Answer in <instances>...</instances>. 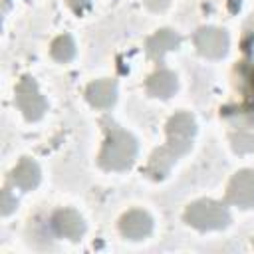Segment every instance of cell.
I'll return each instance as SVG.
<instances>
[{"label": "cell", "mask_w": 254, "mask_h": 254, "mask_svg": "<svg viewBox=\"0 0 254 254\" xmlns=\"http://www.w3.org/2000/svg\"><path fill=\"white\" fill-rule=\"evenodd\" d=\"M226 34L220 32V30H200L196 34V46L200 50V54L208 56V58H220L224 52H226Z\"/></svg>", "instance_id": "5"}, {"label": "cell", "mask_w": 254, "mask_h": 254, "mask_svg": "<svg viewBox=\"0 0 254 254\" xmlns=\"http://www.w3.org/2000/svg\"><path fill=\"white\" fill-rule=\"evenodd\" d=\"M121 230L129 238H141V236L149 234V230H151V218L145 212H139V210L129 212L123 218V222H121Z\"/></svg>", "instance_id": "8"}, {"label": "cell", "mask_w": 254, "mask_h": 254, "mask_svg": "<svg viewBox=\"0 0 254 254\" xmlns=\"http://www.w3.org/2000/svg\"><path fill=\"white\" fill-rule=\"evenodd\" d=\"M187 218L196 228H216V226L226 224L228 214L222 206H218L214 202H196L189 208Z\"/></svg>", "instance_id": "2"}, {"label": "cell", "mask_w": 254, "mask_h": 254, "mask_svg": "<svg viewBox=\"0 0 254 254\" xmlns=\"http://www.w3.org/2000/svg\"><path fill=\"white\" fill-rule=\"evenodd\" d=\"M177 87L175 75L171 71H159L149 79V93L157 97H169Z\"/></svg>", "instance_id": "11"}, {"label": "cell", "mask_w": 254, "mask_h": 254, "mask_svg": "<svg viewBox=\"0 0 254 254\" xmlns=\"http://www.w3.org/2000/svg\"><path fill=\"white\" fill-rule=\"evenodd\" d=\"M87 99L97 107H109L115 99L113 81H95L87 87Z\"/></svg>", "instance_id": "10"}, {"label": "cell", "mask_w": 254, "mask_h": 254, "mask_svg": "<svg viewBox=\"0 0 254 254\" xmlns=\"http://www.w3.org/2000/svg\"><path fill=\"white\" fill-rule=\"evenodd\" d=\"M67 2H69L73 8H81V6L85 4V0H67Z\"/></svg>", "instance_id": "16"}, {"label": "cell", "mask_w": 254, "mask_h": 254, "mask_svg": "<svg viewBox=\"0 0 254 254\" xmlns=\"http://www.w3.org/2000/svg\"><path fill=\"white\" fill-rule=\"evenodd\" d=\"M16 103L20 105V109L24 111V115L28 119H38L44 109H46V103L42 99V95L38 93L36 89V83L30 79V77H24L20 83H18V89H16Z\"/></svg>", "instance_id": "3"}, {"label": "cell", "mask_w": 254, "mask_h": 254, "mask_svg": "<svg viewBox=\"0 0 254 254\" xmlns=\"http://www.w3.org/2000/svg\"><path fill=\"white\" fill-rule=\"evenodd\" d=\"M73 42L69 40V36H60L54 44H52V56L58 62H67L73 58Z\"/></svg>", "instance_id": "13"}, {"label": "cell", "mask_w": 254, "mask_h": 254, "mask_svg": "<svg viewBox=\"0 0 254 254\" xmlns=\"http://www.w3.org/2000/svg\"><path fill=\"white\" fill-rule=\"evenodd\" d=\"M228 196L232 202H238L242 206L254 204V173L244 171L238 177H234L228 189Z\"/></svg>", "instance_id": "6"}, {"label": "cell", "mask_w": 254, "mask_h": 254, "mask_svg": "<svg viewBox=\"0 0 254 254\" xmlns=\"http://www.w3.org/2000/svg\"><path fill=\"white\" fill-rule=\"evenodd\" d=\"M14 206H16V198H10L8 190H4V192H2V212H4V214H8Z\"/></svg>", "instance_id": "14"}, {"label": "cell", "mask_w": 254, "mask_h": 254, "mask_svg": "<svg viewBox=\"0 0 254 254\" xmlns=\"http://www.w3.org/2000/svg\"><path fill=\"white\" fill-rule=\"evenodd\" d=\"M133 155H135V141L117 127H111L109 139L99 157L101 165L105 169H125L131 163Z\"/></svg>", "instance_id": "1"}, {"label": "cell", "mask_w": 254, "mask_h": 254, "mask_svg": "<svg viewBox=\"0 0 254 254\" xmlns=\"http://www.w3.org/2000/svg\"><path fill=\"white\" fill-rule=\"evenodd\" d=\"M194 133V123L189 115H175L169 121V147L181 155L189 147V139Z\"/></svg>", "instance_id": "4"}, {"label": "cell", "mask_w": 254, "mask_h": 254, "mask_svg": "<svg viewBox=\"0 0 254 254\" xmlns=\"http://www.w3.org/2000/svg\"><path fill=\"white\" fill-rule=\"evenodd\" d=\"M153 10H161V8H165L167 6V0H145Z\"/></svg>", "instance_id": "15"}, {"label": "cell", "mask_w": 254, "mask_h": 254, "mask_svg": "<svg viewBox=\"0 0 254 254\" xmlns=\"http://www.w3.org/2000/svg\"><path fill=\"white\" fill-rule=\"evenodd\" d=\"M177 44H179V38H177L173 32L163 30V32L155 34V36L149 40L147 48H149V54H151V56H161L163 52L171 50V48H173V46H177Z\"/></svg>", "instance_id": "12"}, {"label": "cell", "mask_w": 254, "mask_h": 254, "mask_svg": "<svg viewBox=\"0 0 254 254\" xmlns=\"http://www.w3.org/2000/svg\"><path fill=\"white\" fill-rule=\"evenodd\" d=\"M252 83H254V75H252Z\"/></svg>", "instance_id": "17"}, {"label": "cell", "mask_w": 254, "mask_h": 254, "mask_svg": "<svg viewBox=\"0 0 254 254\" xmlns=\"http://www.w3.org/2000/svg\"><path fill=\"white\" fill-rule=\"evenodd\" d=\"M54 224H56V230L71 240H75L81 232H83V222L81 218L71 212V210H60L56 216H54Z\"/></svg>", "instance_id": "7"}, {"label": "cell", "mask_w": 254, "mask_h": 254, "mask_svg": "<svg viewBox=\"0 0 254 254\" xmlns=\"http://www.w3.org/2000/svg\"><path fill=\"white\" fill-rule=\"evenodd\" d=\"M38 179H40V171H38V167H36L32 161H28V159H24V161L14 169V173H12L14 185H18V187L24 189V190L34 189V187L38 185Z\"/></svg>", "instance_id": "9"}]
</instances>
